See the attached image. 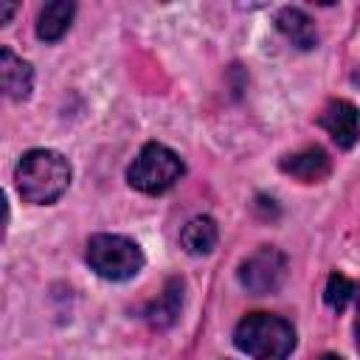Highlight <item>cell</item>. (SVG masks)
<instances>
[{
  "mask_svg": "<svg viewBox=\"0 0 360 360\" xmlns=\"http://www.w3.org/2000/svg\"><path fill=\"white\" fill-rule=\"evenodd\" d=\"M17 191L25 202L48 205L59 200L70 186V163L53 149H31L14 169Z\"/></svg>",
  "mask_w": 360,
  "mask_h": 360,
  "instance_id": "obj_1",
  "label": "cell"
},
{
  "mask_svg": "<svg viewBox=\"0 0 360 360\" xmlns=\"http://www.w3.org/2000/svg\"><path fill=\"white\" fill-rule=\"evenodd\" d=\"M233 343L253 360H287L295 349V329L278 315L253 312L239 321Z\"/></svg>",
  "mask_w": 360,
  "mask_h": 360,
  "instance_id": "obj_2",
  "label": "cell"
},
{
  "mask_svg": "<svg viewBox=\"0 0 360 360\" xmlns=\"http://www.w3.org/2000/svg\"><path fill=\"white\" fill-rule=\"evenodd\" d=\"M84 259L90 270H96L107 281H127L141 273L143 267V253L141 248L118 233H96L87 242Z\"/></svg>",
  "mask_w": 360,
  "mask_h": 360,
  "instance_id": "obj_3",
  "label": "cell"
},
{
  "mask_svg": "<svg viewBox=\"0 0 360 360\" xmlns=\"http://www.w3.org/2000/svg\"><path fill=\"white\" fill-rule=\"evenodd\" d=\"M183 177V160L163 143H146L127 169V180L135 191L163 194Z\"/></svg>",
  "mask_w": 360,
  "mask_h": 360,
  "instance_id": "obj_4",
  "label": "cell"
},
{
  "mask_svg": "<svg viewBox=\"0 0 360 360\" xmlns=\"http://www.w3.org/2000/svg\"><path fill=\"white\" fill-rule=\"evenodd\" d=\"M287 276V259L276 248H262L253 256H248L239 267V284L253 295L276 292L284 284Z\"/></svg>",
  "mask_w": 360,
  "mask_h": 360,
  "instance_id": "obj_5",
  "label": "cell"
},
{
  "mask_svg": "<svg viewBox=\"0 0 360 360\" xmlns=\"http://www.w3.org/2000/svg\"><path fill=\"white\" fill-rule=\"evenodd\" d=\"M321 127L332 135L340 149H352L360 141V110L352 101L335 98L321 112Z\"/></svg>",
  "mask_w": 360,
  "mask_h": 360,
  "instance_id": "obj_6",
  "label": "cell"
},
{
  "mask_svg": "<svg viewBox=\"0 0 360 360\" xmlns=\"http://www.w3.org/2000/svg\"><path fill=\"white\" fill-rule=\"evenodd\" d=\"M0 84L6 90L8 98L14 101H22L31 96V87H34V70L25 59L14 56L8 48L0 51Z\"/></svg>",
  "mask_w": 360,
  "mask_h": 360,
  "instance_id": "obj_7",
  "label": "cell"
},
{
  "mask_svg": "<svg viewBox=\"0 0 360 360\" xmlns=\"http://www.w3.org/2000/svg\"><path fill=\"white\" fill-rule=\"evenodd\" d=\"M276 25H278V31H281L295 48H301V51H309V48L318 45V28H315L312 17L304 14L301 8H292V6L281 8V11L276 14Z\"/></svg>",
  "mask_w": 360,
  "mask_h": 360,
  "instance_id": "obj_8",
  "label": "cell"
},
{
  "mask_svg": "<svg viewBox=\"0 0 360 360\" xmlns=\"http://www.w3.org/2000/svg\"><path fill=\"white\" fill-rule=\"evenodd\" d=\"M73 14H76V6L70 0H53V3H45L39 17H37V37L42 42H56L68 34L70 22H73Z\"/></svg>",
  "mask_w": 360,
  "mask_h": 360,
  "instance_id": "obj_9",
  "label": "cell"
},
{
  "mask_svg": "<svg viewBox=\"0 0 360 360\" xmlns=\"http://www.w3.org/2000/svg\"><path fill=\"white\" fill-rule=\"evenodd\" d=\"M281 169L304 183H318L329 174V158L323 149L312 146V149H304V152H295V155H287L281 160Z\"/></svg>",
  "mask_w": 360,
  "mask_h": 360,
  "instance_id": "obj_10",
  "label": "cell"
},
{
  "mask_svg": "<svg viewBox=\"0 0 360 360\" xmlns=\"http://www.w3.org/2000/svg\"><path fill=\"white\" fill-rule=\"evenodd\" d=\"M180 245L191 256L211 253L214 245H217V222L211 217H194V219H188L186 228H183V233H180Z\"/></svg>",
  "mask_w": 360,
  "mask_h": 360,
  "instance_id": "obj_11",
  "label": "cell"
},
{
  "mask_svg": "<svg viewBox=\"0 0 360 360\" xmlns=\"http://www.w3.org/2000/svg\"><path fill=\"white\" fill-rule=\"evenodd\" d=\"M180 301H183L180 284L172 281L169 290L160 295V301L152 304V309H149V321H152L155 326H166V323H172V321L177 318V312H180Z\"/></svg>",
  "mask_w": 360,
  "mask_h": 360,
  "instance_id": "obj_12",
  "label": "cell"
},
{
  "mask_svg": "<svg viewBox=\"0 0 360 360\" xmlns=\"http://www.w3.org/2000/svg\"><path fill=\"white\" fill-rule=\"evenodd\" d=\"M352 295H354V284L346 278V276H340V273H332L329 276V281H326V290H323V298H326V304L332 307V309H346V304L352 301Z\"/></svg>",
  "mask_w": 360,
  "mask_h": 360,
  "instance_id": "obj_13",
  "label": "cell"
},
{
  "mask_svg": "<svg viewBox=\"0 0 360 360\" xmlns=\"http://www.w3.org/2000/svg\"><path fill=\"white\" fill-rule=\"evenodd\" d=\"M11 11H14V3H3V6H0V22H3V25L8 22V17H11Z\"/></svg>",
  "mask_w": 360,
  "mask_h": 360,
  "instance_id": "obj_14",
  "label": "cell"
},
{
  "mask_svg": "<svg viewBox=\"0 0 360 360\" xmlns=\"http://www.w3.org/2000/svg\"><path fill=\"white\" fill-rule=\"evenodd\" d=\"M354 340H357V352H360V295H357V321H354Z\"/></svg>",
  "mask_w": 360,
  "mask_h": 360,
  "instance_id": "obj_15",
  "label": "cell"
},
{
  "mask_svg": "<svg viewBox=\"0 0 360 360\" xmlns=\"http://www.w3.org/2000/svg\"><path fill=\"white\" fill-rule=\"evenodd\" d=\"M321 360H343V357H338V354H323Z\"/></svg>",
  "mask_w": 360,
  "mask_h": 360,
  "instance_id": "obj_16",
  "label": "cell"
}]
</instances>
